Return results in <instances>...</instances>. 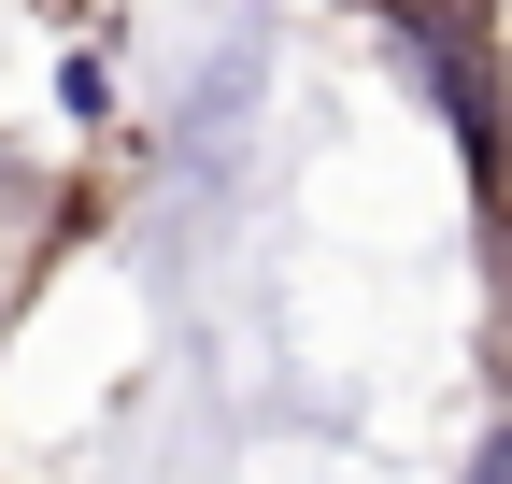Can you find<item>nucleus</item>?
<instances>
[{
    "label": "nucleus",
    "mask_w": 512,
    "mask_h": 484,
    "mask_svg": "<svg viewBox=\"0 0 512 484\" xmlns=\"http://www.w3.org/2000/svg\"><path fill=\"white\" fill-rule=\"evenodd\" d=\"M470 484H512V428H498V442H484V456H470Z\"/></svg>",
    "instance_id": "f257e3e1"
}]
</instances>
